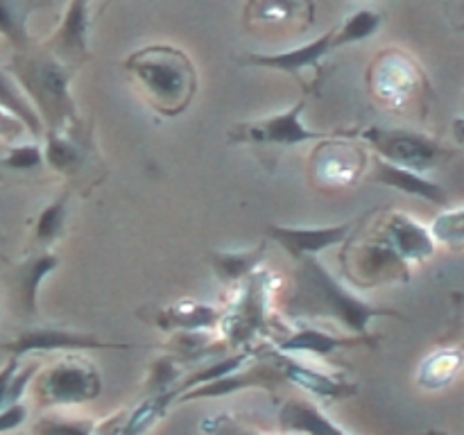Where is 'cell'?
<instances>
[{
  "mask_svg": "<svg viewBox=\"0 0 464 435\" xmlns=\"http://www.w3.org/2000/svg\"><path fill=\"white\" fill-rule=\"evenodd\" d=\"M383 25V16L374 9H358L352 16L343 18L335 27V48L343 45L362 44V41L372 39L376 32Z\"/></svg>",
  "mask_w": 464,
  "mask_h": 435,
  "instance_id": "28",
  "label": "cell"
},
{
  "mask_svg": "<svg viewBox=\"0 0 464 435\" xmlns=\"http://www.w3.org/2000/svg\"><path fill=\"white\" fill-rule=\"evenodd\" d=\"M59 266L57 254L48 252V249H41V252L32 254L30 258H25L23 263H18V267L12 275V293L14 302H16L18 311L23 315H36V295H39V285L54 267Z\"/></svg>",
  "mask_w": 464,
  "mask_h": 435,
  "instance_id": "22",
  "label": "cell"
},
{
  "mask_svg": "<svg viewBox=\"0 0 464 435\" xmlns=\"http://www.w3.org/2000/svg\"><path fill=\"white\" fill-rule=\"evenodd\" d=\"M284 313L293 320H331L353 335H370V322L376 317L406 320V315L394 308L374 306L358 297L331 275L320 256L297 261Z\"/></svg>",
  "mask_w": 464,
  "mask_h": 435,
  "instance_id": "2",
  "label": "cell"
},
{
  "mask_svg": "<svg viewBox=\"0 0 464 435\" xmlns=\"http://www.w3.org/2000/svg\"><path fill=\"white\" fill-rule=\"evenodd\" d=\"M98 421L93 420H59L41 417L32 426V435H95Z\"/></svg>",
  "mask_w": 464,
  "mask_h": 435,
  "instance_id": "32",
  "label": "cell"
},
{
  "mask_svg": "<svg viewBox=\"0 0 464 435\" xmlns=\"http://www.w3.org/2000/svg\"><path fill=\"white\" fill-rule=\"evenodd\" d=\"M464 370V352L460 347H440L421 361L417 370V385L424 390H442L451 385Z\"/></svg>",
  "mask_w": 464,
  "mask_h": 435,
  "instance_id": "24",
  "label": "cell"
},
{
  "mask_svg": "<svg viewBox=\"0 0 464 435\" xmlns=\"http://www.w3.org/2000/svg\"><path fill=\"white\" fill-rule=\"evenodd\" d=\"M453 134H456V140L464 145V118H456L453 121Z\"/></svg>",
  "mask_w": 464,
  "mask_h": 435,
  "instance_id": "35",
  "label": "cell"
},
{
  "mask_svg": "<svg viewBox=\"0 0 464 435\" xmlns=\"http://www.w3.org/2000/svg\"><path fill=\"white\" fill-rule=\"evenodd\" d=\"M0 95H3V111L5 113L14 116L16 121H21L32 136H36V139H45L48 130H45V122H44V118H41L39 109H36V104L32 102L30 95L25 93V89L18 84V80L12 75V71H9V68H5L3 71Z\"/></svg>",
  "mask_w": 464,
  "mask_h": 435,
  "instance_id": "25",
  "label": "cell"
},
{
  "mask_svg": "<svg viewBox=\"0 0 464 435\" xmlns=\"http://www.w3.org/2000/svg\"><path fill=\"white\" fill-rule=\"evenodd\" d=\"M275 356L279 365L284 367L288 383L297 385V388H302L311 397L329 399V401H344V399H353L356 394H361V385L349 381L347 376L317 370V367L306 365L299 358H295V353H285L276 347Z\"/></svg>",
  "mask_w": 464,
  "mask_h": 435,
  "instance_id": "18",
  "label": "cell"
},
{
  "mask_svg": "<svg viewBox=\"0 0 464 435\" xmlns=\"http://www.w3.org/2000/svg\"><path fill=\"white\" fill-rule=\"evenodd\" d=\"M304 109H306V98L295 102L293 107L285 111L272 113V116L252 118V121L234 122L227 131V140L231 145H249V148H263V150H284L295 148L302 143H317V140L331 139L343 131L344 127H335V130H311L306 122L302 121Z\"/></svg>",
  "mask_w": 464,
  "mask_h": 435,
  "instance_id": "8",
  "label": "cell"
},
{
  "mask_svg": "<svg viewBox=\"0 0 464 435\" xmlns=\"http://www.w3.org/2000/svg\"><path fill=\"white\" fill-rule=\"evenodd\" d=\"M72 198V186H66L57 198L50 204L41 208V213L34 220V229H32V245L39 249H48L54 240L62 238L63 229H66L68 218V204Z\"/></svg>",
  "mask_w": 464,
  "mask_h": 435,
  "instance_id": "26",
  "label": "cell"
},
{
  "mask_svg": "<svg viewBox=\"0 0 464 435\" xmlns=\"http://www.w3.org/2000/svg\"><path fill=\"white\" fill-rule=\"evenodd\" d=\"M45 161L53 170L66 175L71 181H77L82 175H89L91 179H102L93 175V166H102L98 150L93 143V127L82 118H75L66 127L45 134Z\"/></svg>",
  "mask_w": 464,
  "mask_h": 435,
  "instance_id": "11",
  "label": "cell"
},
{
  "mask_svg": "<svg viewBox=\"0 0 464 435\" xmlns=\"http://www.w3.org/2000/svg\"><path fill=\"white\" fill-rule=\"evenodd\" d=\"M370 179L376 181L381 186H388V188L399 190L403 195H412V198H420L424 202L438 204V207H447L449 195L438 181L426 179L421 172L411 170V168L397 166V163H390L385 159H381L379 154H372L370 163Z\"/></svg>",
  "mask_w": 464,
  "mask_h": 435,
  "instance_id": "20",
  "label": "cell"
},
{
  "mask_svg": "<svg viewBox=\"0 0 464 435\" xmlns=\"http://www.w3.org/2000/svg\"><path fill=\"white\" fill-rule=\"evenodd\" d=\"M98 352V349H130V344L107 343L95 334H82V331L59 329V326H36L25 329L14 340L3 344V352L14 358H25L30 353H53V352Z\"/></svg>",
  "mask_w": 464,
  "mask_h": 435,
  "instance_id": "12",
  "label": "cell"
},
{
  "mask_svg": "<svg viewBox=\"0 0 464 435\" xmlns=\"http://www.w3.org/2000/svg\"><path fill=\"white\" fill-rule=\"evenodd\" d=\"M140 320L150 322L159 331L166 334H179V331H220L225 308H216L211 304L195 302V299H181L163 308L152 311H139Z\"/></svg>",
  "mask_w": 464,
  "mask_h": 435,
  "instance_id": "19",
  "label": "cell"
},
{
  "mask_svg": "<svg viewBox=\"0 0 464 435\" xmlns=\"http://www.w3.org/2000/svg\"><path fill=\"white\" fill-rule=\"evenodd\" d=\"M25 417H27V406L23 401L3 408V412H0V430H3V433H9L12 429L21 426L23 421H25Z\"/></svg>",
  "mask_w": 464,
  "mask_h": 435,
  "instance_id": "34",
  "label": "cell"
},
{
  "mask_svg": "<svg viewBox=\"0 0 464 435\" xmlns=\"http://www.w3.org/2000/svg\"><path fill=\"white\" fill-rule=\"evenodd\" d=\"M276 276L256 270L247 281L236 285L234 302L225 308L220 335L234 352H254L276 338L275 285Z\"/></svg>",
  "mask_w": 464,
  "mask_h": 435,
  "instance_id": "5",
  "label": "cell"
},
{
  "mask_svg": "<svg viewBox=\"0 0 464 435\" xmlns=\"http://www.w3.org/2000/svg\"><path fill=\"white\" fill-rule=\"evenodd\" d=\"M335 50V27H331L329 32H324L322 36H317L311 44L297 45V48L284 50V53H249L247 57L240 59V63L245 66H256V68H272V71L288 72V75L297 77L299 82L306 89V75L308 71H320L322 59L329 57Z\"/></svg>",
  "mask_w": 464,
  "mask_h": 435,
  "instance_id": "16",
  "label": "cell"
},
{
  "mask_svg": "<svg viewBox=\"0 0 464 435\" xmlns=\"http://www.w3.org/2000/svg\"><path fill=\"white\" fill-rule=\"evenodd\" d=\"M9 71L18 84L25 89L32 102L39 109L45 130L57 131L72 122L77 116V104L71 93V82L75 77V66L62 62L44 48L14 53Z\"/></svg>",
  "mask_w": 464,
  "mask_h": 435,
  "instance_id": "4",
  "label": "cell"
},
{
  "mask_svg": "<svg viewBox=\"0 0 464 435\" xmlns=\"http://www.w3.org/2000/svg\"><path fill=\"white\" fill-rule=\"evenodd\" d=\"M438 249L430 227L403 211H385L374 218L370 229L352 234L344 243L343 270L358 288L408 281L411 266L429 261Z\"/></svg>",
  "mask_w": 464,
  "mask_h": 435,
  "instance_id": "1",
  "label": "cell"
},
{
  "mask_svg": "<svg viewBox=\"0 0 464 435\" xmlns=\"http://www.w3.org/2000/svg\"><path fill=\"white\" fill-rule=\"evenodd\" d=\"M199 429H202L204 435H267L263 433V430L252 429V426L245 424V421L236 420V417L227 415V412L207 417V420H202ZM279 435H288V433H281L279 430Z\"/></svg>",
  "mask_w": 464,
  "mask_h": 435,
  "instance_id": "33",
  "label": "cell"
},
{
  "mask_svg": "<svg viewBox=\"0 0 464 435\" xmlns=\"http://www.w3.org/2000/svg\"><path fill=\"white\" fill-rule=\"evenodd\" d=\"M45 161V150L41 145L27 143V145H5L3 152V168L7 170H36Z\"/></svg>",
  "mask_w": 464,
  "mask_h": 435,
  "instance_id": "31",
  "label": "cell"
},
{
  "mask_svg": "<svg viewBox=\"0 0 464 435\" xmlns=\"http://www.w3.org/2000/svg\"><path fill=\"white\" fill-rule=\"evenodd\" d=\"M379 343V334L335 335L331 334V331L311 324H295V329H284V334H281L279 338L272 340V344L285 353H311V356L320 358L334 356L335 352H343V349H374Z\"/></svg>",
  "mask_w": 464,
  "mask_h": 435,
  "instance_id": "15",
  "label": "cell"
},
{
  "mask_svg": "<svg viewBox=\"0 0 464 435\" xmlns=\"http://www.w3.org/2000/svg\"><path fill=\"white\" fill-rule=\"evenodd\" d=\"M365 84L372 100L388 111L420 113L421 118L429 111L433 86L421 63L406 50L388 48L376 53L367 66Z\"/></svg>",
  "mask_w": 464,
  "mask_h": 435,
  "instance_id": "6",
  "label": "cell"
},
{
  "mask_svg": "<svg viewBox=\"0 0 464 435\" xmlns=\"http://www.w3.org/2000/svg\"><path fill=\"white\" fill-rule=\"evenodd\" d=\"M276 421L281 433L288 435H352L335 424L320 403L308 397L285 399L279 406Z\"/></svg>",
  "mask_w": 464,
  "mask_h": 435,
  "instance_id": "21",
  "label": "cell"
},
{
  "mask_svg": "<svg viewBox=\"0 0 464 435\" xmlns=\"http://www.w3.org/2000/svg\"><path fill=\"white\" fill-rule=\"evenodd\" d=\"M424 435H449V433H442V430H426Z\"/></svg>",
  "mask_w": 464,
  "mask_h": 435,
  "instance_id": "36",
  "label": "cell"
},
{
  "mask_svg": "<svg viewBox=\"0 0 464 435\" xmlns=\"http://www.w3.org/2000/svg\"><path fill=\"white\" fill-rule=\"evenodd\" d=\"M102 392V376L86 358L71 353L41 367L32 383V394L39 408L82 406L95 401Z\"/></svg>",
  "mask_w": 464,
  "mask_h": 435,
  "instance_id": "9",
  "label": "cell"
},
{
  "mask_svg": "<svg viewBox=\"0 0 464 435\" xmlns=\"http://www.w3.org/2000/svg\"><path fill=\"white\" fill-rule=\"evenodd\" d=\"M122 66L139 84L145 102L163 118L184 113L198 93V68L188 53L175 45H145L134 50Z\"/></svg>",
  "mask_w": 464,
  "mask_h": 435,
  "instance_id": "3",
  "label": "cell"
},
{
  "mask_svg": "<svg viewBox=\"0 0 464 435\" xmlns=\"http://www.w3.org/2000/svg\"><path fill=\"white\" fill-rule=\"evenodd\" d=\"M267 236L263 243H258L254 249H245V252H208L207 261L213 267L218 279L225 285H240L247 281L256 270H261V261L266 258L267 249Z\"/></svg>",
  "mask_w": 464,
  "mask_h": 435,
  "instance_id": "23",
  "label": "cell"
},
{
  "mask_svg": "<svg viewBox=\"0 0 464 435\" xmlns=\"http://www.w3.org/2000/svg\"><path fill=\"white\" fill-rule=\"evenodd\" d=\"M362 130L347 127V131L317 140L308 157V179L322 193H340L361 181L370 170V148L361 140Z\"/></svg>",
  "mask_w": 464,
  "mask_h": 435,
  "instance_id": "7",
  "label": "cell"
},
{
  "mask_svg": "<svg viewBox=\"0 0 464 435\" xmlns=\"http://www.w3.org/2000/svg\"><path fill=\"white\" fill-rule=\"evenodd\" d=\"M435 240L447 247H464V207L444 208L433 222H430Z\"/></svg>",
  "mask_w": 464,
  "mask_h": 435,
  "instance_id": "30",
  "label": "cell"
},
{
  "mask_svg": "<svg viewBox=\"0 0 464 435\" xmlns=\"http://www.w3.org/2000/svg\"><path fill=\"white\" fill-rule=\"evenodd\" d=\"M245 25L258 34H302L315 21L313 0H247Z\"/></svg>",
  "mask_w": 464,
  "mask_h": 435,
  "instance_id": "13",
  "label": "cell"
},
{
  "mask_svg": "<svg viewBox=\"0 0 464 435\" xmlns=\"http://www.w3.org/2000/svg\"><path fill=\"white\" fill-rule=\"evenodd\" d=\"M184 362L175 353H163L154 358L150 365L148 379H145V397H159V394H177V388L184 379Z\"/></svg>",
  "mask_w": 464,
  "mask_h": 435,
  "instance_id": "29",
  "label": "cell"
},
{
  "mask_svg": "<svg viewBox=\"0 0 464 435\" xmlns=\"http://www.w3.org/2000/svg\"><path fill=\"white\" fill-rule=\"evenodd\" d=\"M48 0H0L3 9V36L16 48V53L32 50V41L27 36V16L36 9L45 7Z\"/></svg>",
  "mask_w": 464,
  "mask_h": 435,
  "instance_id": "27",
  "label": "cell"
},
{
  "mask_svg": "<svg viewBox=\"0 0 464 435\" xmlns=\"http://www.w3.org/2000/svg\"><path fill=\"white\" fill-rule=\"evenodd\" d=\"M89 32L91 0H71L59 27L50 34V39H45L41 48L77 68L91 57Z\"/></svg>",
  "mask_w": 464,
  "mask_h": 435,
  "instance_id": "17",
  "label": "cell"
},
{
  "mask_svg": "<svg viewBox=\"0 0 464 435\" xmlns=\"http://www.w3.org/2000/svg\"><path fill=\"white\" fill-rule=\"evenodd\" d=\"M361 140L385 161L411 168L421 175L440 168L456 154V150L444 145L435 136L406 127H365L361 131Z\"/></svg>",
  "mask_w": 464,
  "mask_h": 435,
  "instance_id": "10",
  "label": "cell"
},
{
  "mask_svg": "<svg viewBox=\"0 0 464 435\" xmlns=\"http://www.w3.org/2000/svg\"><path fill=\"white\" fill-rule=\"evenodd\" d=\"M460 3H464V0H460Z\"/></svg>",
  "mask_w": 464,
  "mask_h": 435,
  "instance_id": "37",
  "label": "cell"
},
{
  "mask_svg": "<svg viewBox=\"0 0 464 435\" xmlns=\"http://www.w3.org/2000/svg\"><path fill=\"white\" fill-rule=\"evenodd\" d=\"M361 220H347L329 227H293V225H270L267 238L279 245L295 263L306 256H320L324 249L344 245Z\"/></svg>",
  "mask_w": 464,
  "mask_h": 435,
  "instance_id": "14",
  "label": "cell"
}]
</instances>
